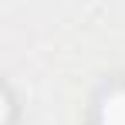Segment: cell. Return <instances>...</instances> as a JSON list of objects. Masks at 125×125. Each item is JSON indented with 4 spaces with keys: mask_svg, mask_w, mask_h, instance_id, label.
I'll list each match as a JSON object with an SVG mask.
<instances>
[{
    "mask_svg": "<svg viewBox=\"0 0 125 125\" xmlns=\"http://www.w3.org/2000/svg\"><path fill=\"white\" fill-rule=\"evenodd\" d=\"M102 125H125V88L105 98V105H102Z\"/></svg>",
    "mask_w": 125,
    "mask_h": 125,
    "instance_id": "6da1fadb",
    "label": "cell"
}]
</instances>
